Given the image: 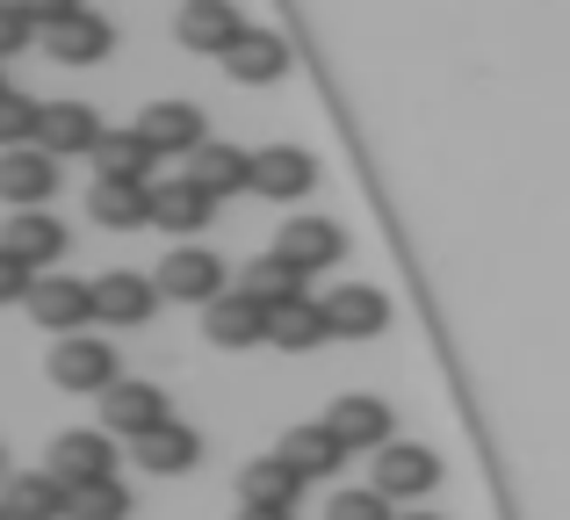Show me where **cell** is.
Returning <instances> with one entry per match:
<instances>
[{"mask_svg": "<svg viewBox=\"0 0 570 520\" xmlns=\"http://www.w3.org/2000/svg\"><path fill=\"white\" fill-rule=\"evenodd\" d=\"M43 369H51L58 391H95V398L124 383V376H116V347H109V340H95V333H66Z\"/></svg>", "mask_w": 570, "mask_h": 520, "instance_id": "cell-1", "label": "cell"}, {"mask_svg": "<svg viewBox=\"0 0 570 520\" xmlns=\"http://www.w3.org/2000/svg\"><path fill=\"white\" fill-rule=\"evenodd\" d=\"M174 412H167V391L159 383H138V376H124L116 391H101V434H124V441H145V434H159Z\"/></svg>", "mask_w": 570, "mask_h": 520, "instance_id": "cell-2", "label": "cell"}, {"mask_svg": "<svg viewBox=\"0 0 570 520\" xmlns=\"http://www.w3.org/2000/svg\"><path fill=\"white\" fill-rule=\"evenodd\" d=\"M43 463H51V478L72 484V492H80V484H101V478H116V434H101V426H72V434L51 441Z\"/></svg>", "mask_w": 570, "mask_h": 520, "instance_id": "cell-3", "label": "cell"}, {"mask_svg": "<svg viewBox=\"0 0 570 520\" xmlns=\"http://www.w3.org/2000/svg\"><path fill=\"white\" fill-rule=\"evenodd\" d=\"M22 311L43 325V333H58V340L80 333L87 318H101L95 311V282H72V275H37V290H29Z\"/></svg>", "mask_w": 570, "mask_h": 520, "instance_id": "cell-4", "label": "cell"}, {"mask_svg": "<svg viewBox=\"0 0 570 520\" xmlns=\"http://www.w3.org/2000/svg\"><path fill=\"white\" fill-rule=\"evenodd\" d=\"M232 290L224 282V261L209 254V246H174L167 261H159V296H174V304H217V296Z\"/></svg>", "mask_w": 570, "mask_h": 520, "instance_id": "cell-5", "label": "cell"}, {"mask_svg": "<svg viewBox=\"0 0 570 520\" xmlns=\"http://www.w3.org/2000/svg\"><path fill=\"white\" fill-rule=\"evenodd\" d=\"M58 159L43 153V145H22V153H0V203L8 210H43V203L58 196Z\"/></svg>", "mask_w": 570, "mask_h": 520, "instance_id": "cell-6", "label": "cell"}, {"mask_svg": "<svg viewBox=\"0 0 570 520\" xmlns=\"http://www.w3.org/2000/svg\"><path fill=\"white\" fill-rule=\"evenodd\" d=\"M275 254L289 267H304V275H325V267H340V254H347V232L333 217H289L275 232Z\"/></svg>", "mask_w": 570, "mask_h": 520, "instance_id": "cell-7", "label": "cell"}, {"mask_svg": "<svg viewBox=\"0 0 570 520\" xmlns=\"http://www.w3.org/2000/svg\"><path fill=\"white\" fill-rule=\"evenodd\" d=\"M441 484V455L419 449V441H390L376 449V492L383 499H426Z\"/></svg>", "mask_w": 570, "mask_h": 520, "instance_id": "cell-8", "label": "cell"}, {"mask_svg": "<svg viewBox=\"0 0 570 520\" xmlns=\"http://www.w3.org/2000/svg\"><path fill=\"white\" fill-rule=\"evenodd\" d=\"M267 325H275V311H267V304H253L246 290H224L217 304L203 311L209 347H232V354H238V347H261V340H267Z\"/></svg>", "mask_w": 570, "mask_h": 520, "instance_id": "cell-9", "label": "cell"}, {"mask_svg": "<svg viewBox=\"0 0 570 520\" xmlns=\"http://www.w3.org/2000/svg\"><path fill=\"white\" fill-rule=\"evenodd\" d=\"M174 37H181L188 51H203V58H224L238 37H246V22H238V0H188V8L174 14Z\"/></svg>", "mask_w": 570, "mask_h": 520, "instance_id": "cell-10", "label": "cell"}, {"mask_svg": "<svg viewBox=\"0 0 570 520\" xmlns=\"http://www.w3.org/2000/svg\"><path fill=\"white\" fill-rule=\"evenodd\" d=\"M311 181H318V159H311L304 145H267V153H253V196L296 203V196H311Z\"/></svg>", "mask_w": 570, "mask_h": 520, "instance_id": "cell-11", "label": "cell"}, {"mask_svg": "<svg viewBox=\"0 0 570 520\" xmlns=\"http://www.w3.org/2000/svg\"><path fill=\"white\" fill-rule=\"evenodd\" d=\"M325 325H333V340H376L390 325V296L368 282H340V290H325Z\"/></svg>", "mask_w": 570, "mask_h": 520, "instance_id": "cell-12", "label": "cell"}, {"mask_svg": "<svg viewBox=\"0 0 570 520\" xmlns=\"http://www.w3.org/2000/svg\"><path fill=\"white\" fill-rule=\"evenodd\" d=\"M138 130H145V145L153 153H203L209 145V124H203V109L195 101H153V109L138 116Z\"/></svg>", "mask_w": 570, "mask_h": 520, "instance_id": "cell-13", "label": "cell"}, {"mask_svg": "<svg viewBox=\"0 0 570 520\" xmlns=\"http://www.w3.org/2000/svg\"><path fill=\"white\" fill-rule=\"evenodd\" d=\"M209 210H217V196H209L195 174H167V181H153V225L159 232H203Z\"/></svg>", "mask_w": 570, "mask_h": 520, "instance_id": "cell-14", "label": "cell"}, {"mask_svg": "<svg viewBox=\"0 0 570 520\" xmlns=\"http://www.w3.org/2000/svg\"><path fill=\"white\" fill-rule=\"evenodd\" d=\"M95 311L109 325H145L159 311V275H130V267H116V275L95 282Z\"/></svg>", "mask_w": 570, "mask_h": 520, "instance_id": "cell-15", "label": "cell"}, {"mask_svg": "<svg viewBox=\"0 0 570 520\" xmlns=\"http://www.w3.org/2000/svg\"><path fill=\"white\" fill-rule=\"evenodd\" d=\"M109 138V130H101V116L87 109V101H51V109H43V153L51 159H72V153H87L95 159V145Z\"/></svg>", "mask_w": 570, "mask_h": 520, "instance_id": "cell-16", "label": "cell"}, {"mask_svg": "<svg viewBox=\"0 0 570 520\" xmlns=\"http://www.w3.org/2000/svg\"><path fill=\"white\" fill-rule=\"evenodd\" d=\"M87 217H95L101 232L153 225V181H95V188H87Z\"/></svg>", "mask_w": 570, "mask_h": 520, "instance_id": "cell-17", "label": "cell"}, {"mask_svg": "<svg viewBox=\"0 0 570 520\" xmlns=\"http://www.w3.org/2000/svg\"><path fill=\"white\" fill-rule=\"evenodd\" d=\"M0 507L8 520H72V484H58L51 470H22V478H8Z\"/></svg>", "mask_w": 570, "mask_h": 520, "instance_id": "cell-18", "label": "cell"}, {"mask_svg": "<svg viewBox=\"0 0 570 520\" xmlns=\"http://www.w3.org/2000/svg\"><path fill=\"white\" fill-rule=\"evenodd\" d=\"M0 246H8L29 275H43V267L66 254V225H58V217H43V210H14L8 232H0Z\"/></svg>", "mask_w": 570, "mask_h": 520, "instance_id": "cell-19", "label": "cell"}, {"mask_svg": "<svg viewBox=\"0 0 570 520\" xmlns=\"http://www.w3.org/2000/svg\"><path fill=\"white\" fill-rule=\"evenodd\" d=\"M296 492H304V470L282 463V455H261L238 478V507H267V513H296Z\"/></svg>", "mask_w": 570, "mask_h": 520, "instance_id": "cell-20", "label": "cell"}, {"mask_svg": "<svg viewBox=\"0 0 570 520\" xmlns=\"http://www.w3.org/2000/svg\"><path fill=\"white\" fill-rule=\"evenodd\" d=\"M325 426H333L347 449H390V405H383V398H362V391L333 398Z\"/></svg>", "mask_w": 570, "mask_h": 520, "instance_id": "cell-21", "label": "cell"}, {"mask_svg": "<svg viewBox=\"0 0 570 520\" xmlns=\"http://www.w3.org/2000/svg\"><path fill=\"white\" fill-rule=\"evenodd\" d=\"M109 43H116V29L101 22L95 8H80L72 22L43 29V51H51V58H66V66H101V58H109Z\"/></svg>", "mask_w": 570, "mask_h": 520, "instance_id": "cell-22", "label": "cell"}, {"mask_svg": "<svg viewBox=\"0 0 570 520\" xmlns=\"http://www.w3.org/2000/svg\"><path fill=\"white\" fill-rule=\"evenodd\" d=\"M224 72H232V80H246V87H267V80H282V72H289V43H282L275 29H246V37L224 51Z\"/></svg>", "mask_w": 570, "mask_h": 520, "instance_id": "cell-23", "label": "cell"}, {"mask_svg": "<svg viewBox=\"0 0 570 520\" xmlns=\"http://www.w3.org/2000/svg\"><path fill=\"white\" fill-rule=\"evenodd\" d=\"M275 455H282V463H296V470H304V478H333V470L347 463L354 449H347V441H340L333 426L318 420V426H289V434H282V449H275Z\"/></svg>", "mask_w": 570, "mask_h": 520, "instance_id": "cell-24", "label": "cell"}, {"mask_svg": "<svg viewBox=\"0 0 570 520\" xmlns=\"http://www.w3.org/2000/svg\"><path fill=\"white\" fill-rule=\"evenodd\" d=\"M238 290H246L253 304L282 311V304H296V296H304V267H289V261L275 254V246H267L261 261H246V267H238Z\"/></svg>", "mask_w": 570, "mask_h": 520, "instance_id": "cell-25", "label": "cell"}, {"mask_svg": "<svg viewBox=\"0 0 570 520\" xmlns=\"http://www.w3.org/2000/svg\"><path fill=\"white\" fill-rule=\"evenodd\" d=\"M138 463L153 470V478H181V470L203 463V434H195V426H181V420H167L159 434L138 441Z\"/></svg>", "mask_w": 570, "mask_h": 520, "instance_id": "cell-26", "label": "cell"}, {"mask_svg": "<svg viewBox=\"0 0 570 520\" xmlns=\"http://www.w3.org/2000/svg\"><path fill=\"white\" fill-rule=\"evenodd\" d=\"M153 145H145V130H109V138L95 145V181H153Z\"/></svg>", "mask_w": 570, "mask_h": 520, "instance_id": "cell-27", "label": "cell"}, {"mask_svg": "<svg viewBox=\"0 0 570 520\" xmlns=\"http://www.w3.org/2000/svg\"><path fill=\"white\" fill-rule=\"evenodd\" d=\"M333 340V325H325V304H311V296H296V304L275 311V325H267V347H289V354H311Z\"/></svg>", "mask_w": 570, "mask_h": 520, "instance_id": "cell-28", "label": "cell"}, {"mask_svg": "<svg viewBox=\"0 0 570 520\" xmlns=\"http://www.w3.org/2000/svg\"><path fill=\"white\" fill-rule=\"evenodd\" d=\"M188 174L209 188V196H238V188H253V153H238V145H217V138H209L203 153L188 159Z\"/></svg>", "mask_w": 570, "mask_h": 520, "instance_id": "cell-29", "label": "cell"}, {"mask_svg": "<svg viewBox=\"0 0 570 520\" xmlns=\"http://www.w3.org/2000/svg\"><path fill=\"white\" fill-rule=\"evenodd\" d=\"M43 138V101H29V95H0V153H22V145H37Z\"/></svg>", "mask_w": 570, "mask_h": 520, "instance_id": "cell-30", "label": "cell"}, {"mask_svg": "<svg viewBox=\"0 0 570 520\" xmlns=\"http://www.w3.org/2000/svg\"><path fill=\"white\" fill-rule=\"evenodd\" d=\"M72 520H130V492L116 478L80 484V492H72Z\"/></svg>", "mask_w": 570, "mask_h": 520, "instance_id": "cell-31", "label": "cell"}, {"mask_svg": "<svg viewBox=\"0 0 570 520\" xmlns=\"http://www.w3.org/2000/svg\"><path fill=\"white\" fill-rule=\"evenodd\" d=\"M325 520H397V513H390V499L376 492V484H368V492H333Z\"/></svg>", "mask_w": 570, "mask_h": 520, "instance_id": "cell-32", "label": "cell"}, {"mask_svg": "<svg viewBox=\"0 0 570 520\" xmlns=\"http://www.w3.org/2000/svg\"><path fill=\"white\" fill-rule=\"evenodd\" d=\"M29 37H37V22H29V14L14 8V0H0V58H14Z\"/></svg>", "mask_w": 570, "mask_h": 520, "instance_id": "cell-33", "label": "cell"}, {"mask_svg": "<svg viewBox=\"0 0 570 520\" xmlns=\"http://www.w3.org/2000/svg\"><path fill=\"white\" fill-rule=\"evenodd\" d=\"M29 290H37V275H29V267L0 246V304H29Z\"/></svg>", "mask_w": 570, "mask_h": 520, "instance_id": "cell-34", "label": "cell"}, {"mask_svg": "<svg viewBox=\"0 0 570 520\" xmlns=\"http://www.w3.org/2000/svg\"><path fill=\"white\" fill-rule=\"evenodd\" d=\"M14 8H22L37 29H58V22H72V14H80V0H14Z\"/></svg>", "mask_w": 570, "mask_h": 520, "instance_id": "cell-35", "label": "cell"}, {"mask_svg": "<svg viewBox=\"0 0 570 520\" xmlns=\"http://www.w3.org/2000/svg\"><path fill=\"white\" fill-rule=\"evenodd\" d=\"M238 520H296V513H267V507H238Z\"/></svg>", "mask_w": 570, "mask_h": 520, "instance_id": "cell-36", "label": "cell"}, {"mask_svg": "<svg viewBox=\"0 0 570 520\" xmlns=\"http://www.w3.org/2000/svg\"><path fill=\"white\" fill-rule=\"evenodd\" d=\"M397 520H448V513H397Z\"/></svg>", "mask_w": 570, "mask_h": 520, "instance_id": "cell-37", "label": "cell"}, {"mask_svg": "<svg viewBox=\"0 0 570 520\" xmlns=\"http://www.w3.org/2000/svg\"><path fill=\"white\" fill-rule=\"evenodd\" d=\"M0 470H8V455H0Z\"/></svg>", "mask_w": 570, "mask_h": 520, "instance_id": "cell-38", "label": "cell"}, {"mask_svg": "<svg viewBox=\"0 0 570 520\" xmlns=\"http://www.w3.org/2000/svg\"><path fill=\"white\" fill-rule=\"evenodd\" d=\"M0 520H8V507H0Z\"/></svg>", "mask_w": 570, "mask_h": 520, "instance_id": "cell-39", "label": "cell"}, {"mask_svg": "<svg viewBox=\"0 0 570 520\" xmlns=\"http://www.w3.org/2000/svg\"><path fill=\"white\" fill-rule=\"evenodd\" d=\"M0 95H8V87H0Z\"/></svg>", "mask_w": 570, "mask_h": 520, "instance_id": "cell-40", "label": "cell"}, {"mask_svg": "<svg viewBox=\"0 0 570 520\" xmlns=\"http://www.w3.org/2000/svg\"><path fill=\"white\" fill-rule=\"evenodd\" d=\"M181 8H188V0H181Z\"/></svg>", "mask_w": 570, "mask_h": 520, "instance_id": "cell-41", "label": "cell"}]
</instances>
